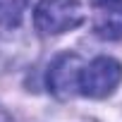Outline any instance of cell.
<instances>
[{
    "instance_id": "cell-5",
    "label": "cell",
    "mask_w": 122,
    "mask_h": 122,
    "mask_svg": "<svg viewBox=\"0 0 122 122\" xmlns=\"http://www.w3.org/2000/svg\"><path fill=\"white\" fill-rule=\"evenodd\" d=\"M26 3L29 0H0V24L3 26H17L22 22Z\"/></svg>"
},
{
    "instance_id": "cell-2",
    "label": "cell",
    "mask_w": 122,
    "mask_h": 122,
    "mask_svg": "<svg viewBox=\"0 0 122 122\" xmlns=\"http://www.w3.org/2000/svg\"><path fill=\"white\" fill-rule=\"evenodd\" d=\"M120 81H122V65L115 57L101 55L91 60L89 65H84L79 79V93L89 98H105L117 89Z\"/></svg>"
},
{
    "instance_id": "cell-4",
    "label": "cell",
    "mask_w": 122,
    "mask_h": 122,
    "mask_svg": "<svg viewBox=\"0 0 122 122\" xmlns=\"http://www.w3.org/2000/svg\"><path fill=\"white\" fill-rule=\"evenodd\" d=\"M93 31H96V36H101L105 41H120L122 38V5L105 7L96 17Z\"/></svg>"
},
{
    "instance_id": "cell-6",
    "label": "cell",
    "mask_w": 122,
    "mask_h": 122,
    "mask_svg": "<svg viewBox=\"0 0 122 122\" xmlns=\"http://www.w3.org/2000/svg\"><path fill=\"white\" fill-rule=\"evenodd\" d=\"M91 3L96 5V7H115V5H122V0H91Z\"/></svg>"
},
{
    "instance_id": "cell-3",
    "label": "cell",
    "mask_w": 122,
    "mask_h": 122,
    "mask_svg": "<svg viewBox=\"0 0 122 122\" xmlns=\"http://www.w3.org/2000/svg\"><path fill=\"white\" fill-rule=\"evenodd\" d=\"M81 60L74 53L57 55L48 70V86L57 98H70L79 91V79H81Z\"/></svg>"
},
{
    "instance_id": "cell-1",
    "label": "cell",
    "mask_w": 122,
    "mask_h": 122,
    "mask_svg": "<svg viewBox=\"0 0 122 122\" xmlns=\"http://www.w3.org/2000/svg\"><path fill=\"white\" fill-rule=\"evenodd\" d=\"M84 22L79 0H38L34 10V24L46 36H57L77 29Z\"/></svg>"
}]
</instances>
